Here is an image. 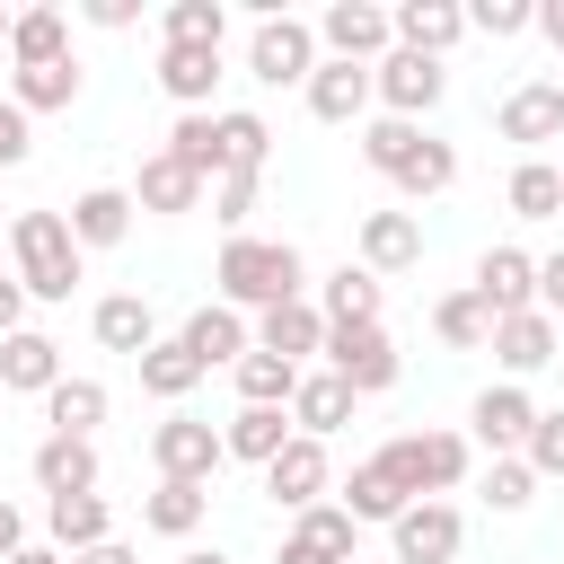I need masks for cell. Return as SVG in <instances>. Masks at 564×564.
<instances>
[{
	"mask_svg": "<svg viewBox=\"0 0 564 564\" xmlns=\"http://www.w3.org/2000/svg\"><path fill=\"white\" fill-rule=\"evenodd\" d=\"M0 397H9V388H0Z\"/></svg>",
	"mask_w": 564,
	"mask_h": 564,
	"instance_id": "57",
	"label": "cell"
},
{
	"mask_svg": "<svg viewBox=\"0 0 564 564\" xmlns=\"http://www.w3.org/2000/svg\"><path fill=\"white\" fill-rule=\"evenodd\" d=\"M256 352H282V361L300 370L308 352H326V308H317V300H282V308H264V317H256Z\"/></svg>",
	"mask_w": 564,
	"mask_h": 564,
	"instance_id": "15",
	"label": "cell"
},
{
	"mask_svg": "<svg viewBox=\"0 0 564 564\" xmlns=\"http://www.w3.org/2000/svg\"><path fill=\"white\" fill-rule=\"evenodd\" d=\"M317 26L308 18H291V9H273V18H256V35H247V70L264 79V88H308L317 79Z\"/></svg>",
	"mask_w": 564,
	"mask_h": 564,
	"instance_id": "4",
	"label": "cell"
},
{
	"mask_svg": "<svg viewBox=\"0 0 564 564\" xmlns=\"http://www.w3.org/2000/svg\"><path fill=\"white\" fill-rule=\"evenodd\" d=\"M449 185H458V150H449V141H432V150L397 176V194H449Z\"/></svg>",
	"mask_w": 564,
	"mask_h": 564,
	"instance_id": "44",
	"label": "cell"
},
{
	"mask_svg": "<svg viewBox=\"0 0 564 564\" xmlns=\"http://www.w3.org/2000/svg\"><path fill=\"white\" fill-rule=\"evenodd\" d=\"M194 379H203V361L185 352V335H159V344L141 352V388H150V397L176 405V397H194Z\"/></svg>",
	"mask_w": 564,
	"mask_h": 564,
	"instance_id": "33",
	"label": "cell"
},
{
	"mask_svg": "<svg viewBox=\"0 0 564 564\" xmlns=\"http://www.w3.org/2000/svg\"><path fill=\"white\" fill-rule=\"evenodd\" d=\"M176 335H185V352H194L203 370H238V361L256 352V326H247V317H238L229 300H203V308H194V317H185Z\"/></svg>",
	"mask_w": 564,
	"mask_h": 564,
	"instance_id": "11",
	"label": "cell"
},
{
	"mask_svg": "<svg viewBox=\"0 0 564 564\" xmlns=\"http://www.w3.org/2000/svg\"><path fill=\"white\" fill-rule=\"evenodd\" d=\"M9 62H18V70H44V62H70V9H62V0H35V9H18V35H9Z\"/></svg>",
	"mask_w": 564,
	"mask_h": 564,
	"instance_id": "21",
	"label": "cell"
},
{
	"mask_svg": "<svg viewBox=\"0 0 564 564\" xmlns=\"http://www.w3.org/2000/svg\"><path fill=\"white\" fill-rule=\"evenodd\" d=\"M352 405H361V397H352V388H344L335 370H300V388H291V423H300L308 441L344 432V423H352Z\"/></svg>",
	"mask_w": 564,
	"mask_h": 564,
	"instance_id": "25",
	"label": "cell"
},
{
	"mask_svg": "<svg viewBox=\"0 0 564 564\" xmlns=\"http://www.w3.org/2000/svg\"><path fill=\"white\" fill-rule=\"evenodd\" d=\"M150 458H159V485H212L220 458H229V441L212 423H194V414H167L150 432Z\"/></svg>",
	"mask_w": 564,
	"mask_h": 564,
	"instance_id": "6",
	"label": "cell"
},
{
	"mask_svg": "<svg viewBox=\"0 0 564 564\" xmlns=\"http://www.w3.org/2000/svg\"><path fill=\"white\" fill-rule=\"evenodd\" d=\"M326 485H335V467H326V441H308V432H291V449L264 467V494H273L282 511H317Z\"/></svg>",
	"mask_w": 564,
	"mask_h": 564,
	"instance_id": "12",
	"label": "cell"
},
{
	"mask_svg": "<svg viewBox=\"0 0 564 564\" xmlns=\"http://www.w3.org/2000/svg\"><path fill=\"white\" fill-rule=\"evenodd\" d=\"M344 511H352V520H397V511H405V494H397V485L361 458V467L344 476Z\"/></svg>",
	"mask_w": 564,
	"mask_h": 564,
	"instance_id": "43",
	"label": "cell"
},
{
	"mask_svg": "<svg viewBox=\"0 0 564 564\" xmlns=\"http://www.w3.org/2000/svg\"><path fill=\"white\" fill-rule=\"evenodd\" d=\"M370 88H379V106H388L397 123H423V115L441 106V88H449V70H441L432 53H405V44H397V53H388V62L370 70Z\"/></svg>",
	"mask_w": 564,
	"mask_h": 564,
	"instance_id": "9",
	"label": "cell"
},
{
	"mask_svg": "<svg viewBox=\"0 0 564 564\" xmlns=\"http://www.w3.org/2000/svg\"><path fill=\"white\" fill-rule=\"evenodd\" d=\"M115 538V511H106V494H62V502H44V546H62V555H88V546H106Z\"/></svg>",
	"mask_w": 564,
	"mask_h": 564,
	"instance_id": "20",
	"label": "cell"
},
{
	"mask_svg": "<svg viewBox=\"0 0 564 564\" xmlns=\"http://www.w3.org/2000/svg\"><path fill=\"white\" fill-rule=\"evenodd\" d=\"M494 361H502L511 379H529V370L564 361V326H555L546 308H520V317H502V326H494Z\"/></svg>",
	"mask_w": 564,
	"mask_h": 564,
	"instance_id": "14",
	"label": "cell"
},
{
	"mask_svg": "<svg viewBox=\"0 0 564 564\" xmlns=\"http://www.w3.org/2000/svg\"><path fill=\"white\" fill-rule=\"evenodd\" d=\"M388 18H397V44H405V53H432V62L467 35V9H458V0H405V9H388Z\"/></svg>",
	"mask_w": 564,
	"mask_h": 564,
	"instance_id": "26",
	"label": "cell"
},
{
	"mask_svg": "<svg viewBox=\"0 0 564 564\" xmlns=\"http://www.w3.org/2000/svg\"><path fill=\"white\" fill-rule=\"evenodd\" d=\"M317 308H326V326H370L379 317V273L370 264H335L317 282Z\"/></svg>",
	"mask_w": 564,
	"mask_h": 564,
	"instance_id": "30",
	"label": "cell"
},
{
	"mask_svg": "<svg viewBox=\"0 0 564 564\" xmlns=\"http://www.w3.org/2000/svg\"><path fill=\"white\" fill-rule=\"evenodd\" d=\"M9 97H18L26 115H62V106L79 97V62H44V70H18V79H9Z\"/></svg>",
	"mask_w": 564,
	"mask_h": 564,
	"instance_id": "39",
	"label": "cell"
},
{
	"mask_svg": "<svg viewBox=\"0 0 564 564\" xmlns=\"http://www.w3.org/2000/svg\"><path fill=\"white\" fill-rule=\"evenodd\" d=\"M159 26H167V44H212V53H220L229 9H220V0H167V18H159Z\"/></svg>",
	"mask_w": 564,
	"mask_h": 564,
	"instance_id": "41",
	"label": "cell"
},
{
	"mask_svg": "<svg viewBox=\"0 0 564 564\" xmlns=\"http://www.w3.org/2000/svg\"><path fill=\"white\" fill-rule=\"evenodd\" d=\"M212 79H220V53L212 44H159V88L185 115H212Z\"/></svg>",
	"mask_w": 564,
	"mask_h": 564,
	"instance_id": "22",
	"label": "cell"
},
{
	"mask_svg": "<svg viewBox=\"0 0 564 564\" xmlns=\"http://www.w3.org/2000/svg\"><path fill=\"white\" fill-rule=\"evenodd\" d=\"M70 370H62V344L53 335H35V326H18L9 344H0V388H18V397H53Z\"/></svg>",
	"mask_w": 564,
	"mask_h": 564,
	"instance_id": "18",
	"label": "cell"
},
{
	"mask_svg": "<svg viewBox=\"0 0 564 564\" xmlns=\"http://www.w3.org/2000/svg\"><path fill=\"white\" fill-rule=\"evenodd\" d=\"M511 212L520 220H555L564 212V167L555 159H520L511 167Z\"/></svg>",
	"mask_w": 564,
	"mask_h": 564,
	"instance_id": "36",
	"label": "cell"
},
{
	"mask_svg": "<svg viewBox=\"0 0 564 564\" xmlns=\"http://www.w3.org/2000/svg\"><path fill=\"white\" fill-rule=\"evenodd\" d=\"M203 511H212V485H159V494L141 502V529H159V538H194Z\"/></svg>",
	"mask_w": 564,
	"mask_h": 564,
	"instance_id": "34",
	"label": "cell"
},
{
	"mask_svg": "<svg viewBox=\"0 0 564 564\" xmlns=\"http://www.w3.org/2000/svg\"><path fill=\"white\" fill-rule=\"evenodd\" d=\"M229 379H238V405H291V388H300V370L282 352H247Z\"/></svg>",
	"mask_w": 564,
	"mask_h": 564,
	"instance_id": "40",
	"label": "cell"
},
{
	"mask_svg": "<svg viewBox=\"0 0 564 564\" xmlns=\"http://www.w3.org/2000/svg\"><path fill=\"white\" fill-rule=\"evenodd\" d=\"M538 35H546V44L564 53V0H546V9H538Z\"/></svg>",
	"mask_w": 564,
	"mask_h": 564,
	"instance_id": "53",
	"label": "cell"
},
{
	"mask_svg": "<svg viewBox=\"0 0 564 564\" xmlns=\"http://www.w3.org/2000/svg\"><path fill=\"white\" fill-rule=\"evenodd\" d=\"M520 458H529V476H564V405H555V414H538V432H529V449H520Z\"/></svg>",
	"mask_w": 564,
	"mask_h": 564,
	"instance_id": "46",
	"label": "cell"
},
{
	"mask_svg": "<svg viewBox=\"0 0 564 564\" xmlns=\"http://www.w3.org/2000/svg\"><path fill=\"white\" fill-rule=\"evenodd\" d=\"M538 308L564 326V247H555V256H538Z\"/></svg>",
	"mask_w": 564,
	"mask_h": 564,
	"instance_id": "48",
	"label": "cell"
},
{
	"mask_svg": "<svg viewBox=\"0 0 564 564\" xmlns=\"http://www.w3.org/2000/svg\"><path fill=\"white\" fill-rule=\"evenodd\" d=\"M326 370L352 388V397H379V388H397V344H388V326L370 317V326H326Z\"/></svg>",
	"mask_w": 564,
	"mask_h": 564,
	"instance_id": "5",
	"label": "cell"
},
{
	"mask_svg": "<svg viewBox=\"0 0 564 564\" xmlns=\"http://www.w3.org/2000/svg\"><path fill=\"white\" fill-rule=\"evenodd\" d=\"M273 564H335V555H326V546H317V538H308V529H291V538H282V555H273Z\"/></svg>",
	"mask_w": 564,
	"mask_h": 564,
	"instance_id": "50",
	"label": "cell"
},
{
	"mask_svg": "<svg viewBox=\"0 0 564 564\" xmlns=\"http://www.w3.org/2000/svg\"><path fill=\"white\" fill-rule=\"evenodd\" d=\"M176 564H229V555H220V546H185Z\"/></svg>",
	"mask_w": 564,
	"mask_h": 564,
	"instance_id": "55",
	"label": "cell"
},
{
	"mask_svg": "<svg viewBox=\"0 0 564 564\" xmlns=\"http://www.w3.org/2000/svg\"><path fill=\"white\" fill-rule=\"evenodd\" d=\"M529 432H538V405H529L520 379H502V388H485V397L467 405V441H476L485 458H520Z\"/></svg>",
	"mask_w": 564,
	"mask_h": 564,
	"instance_id": "8",
	"label": "cell"
},
{
	"mask_svg": "<svg viewBox=\"0 0 564 564\" xmlns=\"http://www.w3.org/2000/svg\"><path fill=\"white\" fill-rule=\"evenodd\" d=\"M467 26H485V35L502 44V35H529V26H538V9H529V0H476V9H467Z\"/></svg>",
	"mask_w": 564,
	"mask_h": 564,
	"instance_id": "45",
	"label": "cell"
},
{
	"mask_svg": "<svg viewBox=\"0 0 564 564\" xmlns=\"http://www.w3.org/2000/svg\"><path fill=\"white\" fill-rule=\"evenodd\" d=\"M370 97H379L370 88V62H317V79H308V115L317 123H361Z\"/></svg>",
	"mask_w": 564,
	"mask_h": 564,
	"instance_id": "23",
	"label": "cell"
},
{
	"mask_svg": "<svg viewBox=\"0 0 564 564\" xmlns=\"http://www.w3.org/2000/svg\"><path fill=\"white\" fill-rule=\"evenodd\" d=\"M132 212H141V203H132L123 185H88V194L70 203V238H79V247H123V238H132Z\"/></svg>",
	"mask_w": 564,
	"mask_h": 564,
	"instance_id": "28",
	"label": "cell"
},
{
	"mask_svg": "<svg viewBox=\"0 0 564 564\" xmlns=\"http://www.w3.org/2000/svg\"><path fill=\"white\" fill-rule=\"evenodd\" d=\"M317 44H326V62H388L397 53V18L388 9H370V0H335L326 18H317Z\"/></svg>",
	"mask_w": 564,
	"mask_h": 564,
	"instance_id": "7",
	"label": "cell"
},
{
	"mask_svg": "<svg viewBox=\"0 0 564 564\" xmlns=\"http://www.w3.org/2000/svg\"><path fill=\"white\" fill-rule=\"evenodd\" d=\"M9 564H70V555H62V546H18Z\"/></svg>",
	"mask_w": 564,
	"mask_h": 564,
	"instance_id": "54",
	"label": "cell"
},
{
	"mask_svg": "<svg viewBox=\"0 0 564 564\" xmlns=\"http://www.w3.org/2000/svg\"><path fill=\"white\" fill-rule=\"evenodd\" d=\"M220 150H229L220 176H264V159H273V123L238 106V115H220Z\"/></svg>",
	"mask_w": 564,
	"mask_h": 564,
	"instance_id": "35",
	"label": "cell"
},
{
	"mask_svg": "<svg viewBox=\"0 0 564 564\" xmlns=\"http://www.w3.org/2000/svg\"><path fill=\"white\" fill-rule=\"evenodd\" d=\"M203 194H212V185H203L185 159H167V150H150L141 176H132V203H141V212H194Z\"/></svg>",
	"mask_w": 564,
	"mask_h": 564,
	"instance_id": "27",
	"label": "cell"
},
{
	"mask_svg": "<svg viewBox=\"0 0 564 564\" xmlns=\"http://www.w3.org/2000/svg\"><path fill=\"white\" fill-rule=\"evenodd\" d=\"M476 494H485L494 511H529V502H538V476H529V458H485Z\"/></svg>",
	"mask_w": 564,
	"mask_h": 564,
	"instance_id": "42",
	"label": "cell"
},
{
	"mask_svg": "<svg viewBox=\"0 0 564 564\" xmlns=\"http://www.w3.org/2000/svg\"><path fill=\"white\" fill-rule=\"evenodd\" d=\"M167 159H185L203 185H220V167H229V150H220V115H176V132H167Z\"/></svg>",
	"mask_w": 564,
	"mask_h": 564,
	"instance_id": "32",
	"label": "cell"
},
{
	"mask_svg": "<svg viewBox=\"0 0 564 564\" xmlns=\"http://www.w3.org/2000/svg\"><path fill=\"white\" fill-rule=\"evenodd\" d=\"M44 423L70 432V441H88V432L106 423V388H97V379H62V388L44 397Z\"/></svg>",
	"mask_w": 564,
	"mask_h": 564,
	"instance_id": "38",
	"label": "cell"
},
{
	"mask_svg": "<svg viewBox=\"0 0 564 564\" xmlns=\"http://www.w3.org/2000/svg\"><path fill=\"white\" fill-rule=\"evenodd\" d=\"M212 282H220V300L247 317H264V308H282V300H308V264H300V247L291 238H229L220 247V264H212Z\"/></svg>",
	"mask_w": 564,
	"mask_h": 564,
	"instance_id": "1",
	"label": "cell"
},
{
	"mask_svg": "<svg viewBox=\"0 0 564 564\" xmlns=\"http://www.w3.org/2000/svg\"><path fill=\"white\" fill-rule=\"evenodd\" d=\"M388 538H397V564H449L458 538H467V520H458L449 502H405V511L388 520Z\"/></svg>",
	"mask_w": 564,
	"mask_h": 564,
	"instance_id": "13",
	"label": "cell"
},
{
	"mask_svg": "<svg viewBox=\"0 0 564 564\" xmlns=\"http://www.w3.org/2000/svg\"><path fill=\"white\" fill-rule=\"evenodd\" d=\"M467 458H476L467 432H397V441L370 449V467H379L405 502H441L449 485H467Z\"/></svg>",
	"mask_w": 564,
	"mask_h": 564,
	"instance_id": "2",
	"label": "cell"
},
{
	"mask_svg": "<svg viewBox=\"0 0 564 564\" xmlns=\"http://www.w3.org/2000/svg\"><path fill=\"white\" fill-rule=\"evenodd\" d=\"M18 326H26V282H18V273H0V344H9Z\"/></svg>",
	"mask_w": 564,
	"mask_h": 564,
	"instance_id": "49",
	"label": "cell"
},
{
	"mask_svg": "<svg viewBox=\"0 0 564 564\" xmlns=\"http://www.w3.org/2000/svg\"><path fill=\"white\" fill-rule=\"evenodd\" d=\"M9 256H18V282H26V300H70L79 291V238H70V220L62 212H18L9 220Z\"/></svg>",
	"mask_w": 564,
	"mask_h": 564,
	"instance_id": "3",
	"label": "cell"
},
{
	"mask_svg": "<svg viewBox=\"0 0 564 564\" xmlns=\"http://www.w3.org/2000/svg\"><path fill=\"white\" fill-rule=\"evenodd\" d=\"M88 326H97V344H106V352H132V361L159 344V317H150V300H141V291H106V300L88 308Z\"/></svg>",
	"mask_w": 564,
	"mask_h": 564,
	"instance_id": "24",
	"label": "cell"
},
{
	"mask_svg": "<svg viewBox=\"0 0 564 564\" xmlns=\"http://www.w3.org/2000/svg\"><path fill=\"white\" fill-rule=\"evenodd\" d=\"M423 150H432V132H423V123H397V115H379V123L361 132V159H370V167H379L388 185H397V176H405V167H414Z\"/></svg>",
	"mask_w": 564,
	"mask_h": 564,
	"instance_id": "31",
	"label": "cell"
},
{
	"mask_svg": "<svg viewBox=\"0 0 564 564\" xmlns=\"http://www.w3.org/2000/svg\"><path fill=\"white\" fill-rule=\"evenodd\" d=\"M35 494H44V502H62V494H97V441L44 432V441H35Z\"/></svg>",
	"mask_w": 564,
	"mask_h": 564,
	"instance_id": "16",
	"label": "cell"
},
{
	"mask_svg": "<svg viewBox=\"0 0 564 564\" xmlns=\"http://www.w3.org/2000/svg\"><path fill=\"white\" fill-rule=\"evenodd\" d=\"M494 123H502V141H529V150H538V141H564V79H529V88H511Z\"/></svg>",
	"mask_w": 564,
	"mask_h": 564,
	"instance_id": "17",
	"label": "cell"
},
{
	"mask_svg": "<svg viewBox=\"0 0 564 564\" xmlns=\"http://www.w3.org/2000/svg\"><path fill=\"white\" fill-rule=\"evenodd\" d=\"M70 564H141V555H132L123 538H106V546H88V555H70Z\"/></svg>",
	"mask_w": 564,
	"mask_h": 564,
	"instance_id": "52",
	"label": "cell"
},
{
	"mask_svg": "<svg viewBox=\"0 0 564 564\" xmlns=\"http://www.w3.org/2000/svg\"><path fill=\"white\" fill-rule=\"evenodd\" d=\"M26 150H35V132H26V106H18V97H0V167H18Z\"/></svg>",
	"mask_w": 564,
	"mask_h": 564,
	"instance_id": "47",
	"label": "cell"
},
{
	"mask_svg": "<svg viewBox=\"0 0 564 564\" xmlns=\"http://www.w3.org/2000/svg\"><path fill=\"white\" fill-rule=\"evenodd\" d=\"M9 35H18V9H9V0H0V53H9Z\"/></svg>",
	"mask_w": 564,
	"mask_h": 564,
	"instance_id": "56",
	"label": "cell"
},
{
	"mask_svg": "<svg viewBox=\"0 0 564 564\" xmlns=\"http://www.w3.org/2000/svg\"><path fill=\"white\" fill-rule=\"evenodd\" d=\"M18 546H26V520H18V502H9V494H0V564H9V555H18Z\"/></svg>",
	"mask_w": 564,
	"mask_h": 564,
	"instance_id": "51",
	"label": "cell"
},
{
	"mask_svg": "<svg viewBox=\"0 0 564 564\" xmlns=\"http://www.w3.org/2000/svg\"><path fill=\"white\" fill-rule=\"evenodd\" d=\"M361 264H370V273L423 264V220H414V212H370V220H361Z\"/></svg>",
	"mask_w": 564,
	"mask_h": 564,
	"instance_id": "29",
	"label": "cell"
},
{
	"mask_svg": "<svg viewBox=\"0 0 564 564\" xmlns=\"http://www.w3.org/2000/svg\"><path fill=\"white\" fill-rule=\"evenodd\" d=\"M291 405H238L229 423H220V441H229V458H247V467H273L282 449H291Z\"/></svg>",
	"mask_w": 564,
	"mask_h": 564,
	"instance_id": "19",
	"label": "cell"
},
{
	"mask_svg": "<svg viewBox=\"0 0 564 564\" xmlns=\"http://www.w3.org/2000/svg\"><path fill=\"white\" fill-rule=\"evenodd\" d=\"M432 335H441L449 352H476V344H494V308H485L476 291H449V300L432 308Z\"/></svg>",
	"mask_w": 564,
	"mask_h": 564,
	"instance_id": "37",
	"label": "cell"
},
{
	"mask_svg": "<svg viewBox=\"0 0 564 564\" xmlns=\"http://www.w3.org/2000/svg\"><path fill=\"white\" fill-rule=\"evenodd\" d=\"M467 291L494 308V326H502V317H520V308H538V256H529V247H485Z\"/></svg>",
	"mask_w": 564,
	"mask_h": 564,
	"instance_id": "10",
	"label": "cell"
}]
</instances>
